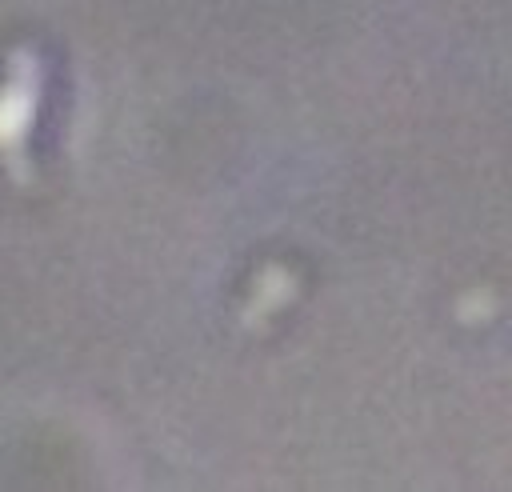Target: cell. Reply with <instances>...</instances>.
<instances>
[{
    "label": "cell",
    "instance_id": "obj_1",
    "mask_svg": "<svg viewBox=\"0 0 512 492\" xmlns=\"http://www.w3.org/2000/svg\"><path fill=\"white\" fill-rule=\"evenodd\" d=\"M36 100H40V64L32 52H12L8 60V80L0 88V160L8 164V172L28 184V164H24V144H28V128L36 116Z\"/></svg>",
    "mask_w": 512,
    "mask_h": 492
}]
</instances>
